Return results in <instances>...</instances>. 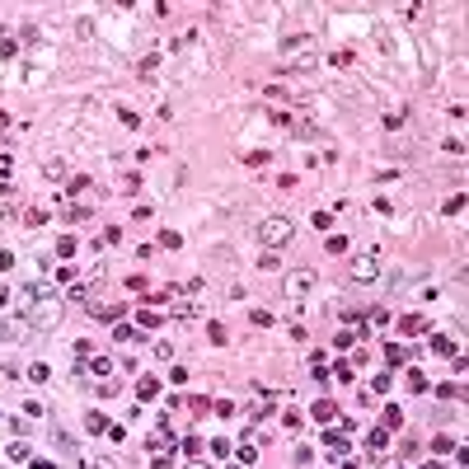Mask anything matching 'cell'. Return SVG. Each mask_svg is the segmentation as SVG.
Returning <instances> with one entry per match:
<instances>
[{"label": "cell", "instance_id": "6da1fadb", "mask_svg": "<svg viewBox=\"0 0 469 469\" xmlns=\"http://www.w3.org/2000/svg\"><path fill=\"white\" fill-rule=\"evenodd\" d=\"M29 319H34V329L38 334H47V329H56V319H61V301L56 296H43V301L29 310Z\"/></svg>", "mask_w": 469, "mask_h": 469}, {"label": "cell", "instance_id": "7a4b0ae2", "mask_svg": "<svg viewBox=\"0 0 469 469\" xmlns=\"http://www.w3.org/2000/svg\"><path fill=\"white\" fill-rule=\"evenodd\" d=\"M291 234H296V225H291V221H282V216H272V221H263V225H258V239H263V244H272V249L291 244Z\"/></svg>", "mask_w": 469, "mask_h": 469}, {"label": "cell", "instance_id": "3957f363", "mask_svg": "<svg viewBox=\"0 0 469 469\" xmlns=\"http://www.w3.org/2000/svg\"><path fill=\"white\" fill-rule=\"evenodd\" d=\"M310 287H314V272L310 268H301V272H291V277H287V296H291V301L310 296Z\"/></svg>", "mask_w": 469, "mask_h": 469}, {"label": "cell", "instance_id": "277c9868", "mask_svg": "<svg viewBox=\"0 0 469 469\" xmlns=\"http://www.w3.org/2000/svg\"><path fill=\"white\" fill-rule=\"evenodd\" d=\"M376 272H380V263H376V258H357V263H352V277H361V282H371V277H376Z\"/></svg>", "mask_w": 469, "mask_h": 469}, {"label": "cell", "instance_id": "5b68a950", "mask_svg": "<svg viewBox=\"0 0 469 469\" xmlns=\"http://www.w3.org/2000/svg\"><path fill=\"white\" fill-rule=\"evenodd\" d=\"M188 469H207V465H188Z\"/></svg>", "mask_w": 469, "mask_h": 469}]
</instances>
